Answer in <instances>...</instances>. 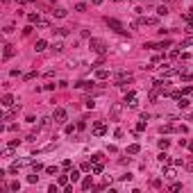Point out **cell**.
<instances>
[{
	"mask_svg": "<svg viewBox=\"0 0 193 193\" xmlns=\"http://www.w3.org/2000/svg\"><path fill=\"white\" fill-rule=\"evenodd\" d=\"M89 48H91L93 52H98V55H105L107 52V43L102 39H89Z\"/></svg>",
	"mask_w": 193,
	"mask_h": 193,
	"instance_id": "cell-1",
	"label": "cell"
},
{
	"mask_svg": "<svg viewBox=\"0 0 193 193\" xmlns=\"http://www.w3.org/2000/svg\"><path fill=\"white\" fill-rule=\"evenodd\" d=\"M105 23H107L109 27H112L114 32H118V34H125V25H123L121 20H116V18H109V16H107V18H105Z\"/></svg>",
	"mask_w": 193,
	"mask_h": 193,
	"instance_id": "cell-2",
	"label": "cell"
},
{
	"mask_svg": "<svg viewBox=\"0 0 193 193\" xmlns=\"http://www.w3.org/2000/svg\"><path fill=\"white\" fill-rule=\"evenodd\" d=\"M52 121H55L57 125H64V123L68 121V114H66V109L57 107V109H55V114H52Z\"/></svg>",
	"mask_w": 193,
	"mask_h": 193,
	"instance_id": "cell-3",
	"label": "cell"
},
{
	"mask_svg": "<svg viewBox=\"0 0 193 193\" xmlns=\"http://www.w3.org/2000/svg\"><path fill=\"white\" fill-rule=\"evenodd\" d=\"M91 134H93V136H105V134H107V123L96 121L93 127H91Z\"/></svg>",
	"mask_w": 193,
	"mask_h": 193,
	"instance_id": "cell-4",
	"label": "cell"
},
{
	"mask_svg": "<svg viewBox=\"0 0 193 193\" xmlns=\"http://www.w3.org/2000/svg\"><path fill=\"white\" fill-rule=\"evenodd\" d=\"M127 82H132V75H130V73L123 71V73H118V75H116V87H125Z\"/></svg>",
	"mask_w": 193,
	"mask_h": 193,
	"instance_id": "cell-5",
	"label": "cell"
},
{
	"mask_svg": "<svg viewBox=\"0 0 193 193\" xmlns=\"http://www.w3.org/2000/svg\"><path fill=\"white\" fill-rule=\"evenodd\" d=\"M125 105H130V107H136L139 102H136V93L134 91H127L125 93Z\"/></svg>",
	"mask_w": 193,
	"mask_h": 193,
	"instance_id": "cell-6",
	"label": "cell"
},
{
	"mask_svg": "<svg viewBox=\"0 0 193 193\" xmlns=\"http://www.w3.org/2000/svg\"><path fill=\"white\" fill-rule=\"evenodd\" d=\"M14 55H16L14 46H9V43H7V46H5V50H2V59H11Z\"/></svg>",
	"mask_w": 193,
	"mask_h": 193,
	"instance_id": "cell-7",
	"label": "cell"
},
{
	"mask_svg": "<svg viewBox=\"0 0 193 193\" xmlns=\"http://www.w3.org/2000/svg\"><path fill=\"white\" fill-rule=\"evenodd\" d=\"M157 161L161 164V166H168V164H170V155H168L166 150H161V155L157 157Z\"/></svg>",
	"mask_w": 193,
	"mask_h": 193,
	"instance_id": "cell-8",
	"label": "cell"
},
{
	"mask_svg": "<svg viewBox=\"0 0 193 193\" xmlns=\"http://www.w3.org/2000/svg\"><path fill=\"white\" fill-rule=\"evenodd\" d=\"M46 48H48V41H46V39H39V41L34 43V50H36V52H43Z\"/></svg>",
	"mask_w": 193,
	"mask_h": 193,
	"instance_id": "cell-9",
	"label": "cell"
},
{
	"mask_svg": "<svg viewBox=\"0 0 193 193\" xmlns=\"http://www.w3.org/2000/svg\"><path fill=\"white\" fill-rule=\"evenodd\" d=\"M0 105H2V107H14V98H11L9 93H5L2 100H0Z\"/></svg>",
	"mask_w": 193,
	"mask_h": 193,
	"instance_id": "cell-10",
	"label": "cell"
},
{
	"mask_svg": "<svg viewBox=\"0 0 193 193\" xmlns=\"http://www.w3.org/2000/svg\"><path fill=\"white\" fill-rule=\"evenodd\" d=\"M82 188H84V191H89V188H96L93 177H84V179H82Z\"/></svg>",
	"mask_w": 193,
	"mask_h": 193,
	"instance_id": "cell-11",
	"label": "cell"
},
{
	"mask_svg": "<svg viewBox=\"0 0 193 193\" xmlns=\"http://www.w3.org/2000/svg\"><path fill=\"white\" fill-rule=\"evenodd\" d=\"M164 177L166 179H175L177 177V170H175V168H166V170H164Z\"/></svg>",
	"mask_w": 193,
	"mask_h": 193,
	"instance_id": "cell-12",
	"label": "cell"
},
{
	"mask_svg": "<svg viewBox=\"0 0 193 193\" xmlns=\"http://www.w3.org/2000/svg\"><path fill=\"white\" fill-rule=\"evenodd\" d=\"M27 20H30L32 25H34V23H36V25H41V20H43V18H41L39 14H27Z\"/></svg>",
	"mask_w": 193,
	"mask_h": 193,
	"instance_id": "cell-13",
	"label": "cell"
},
{
	"mask_svg": "<svg viewBox=\"0 0 193 193\" xmlns=\"http://www.w3.org/2000/svg\"><path fill=\"white\" fill-rule=\"evenodd\" d=\"M127 152L130 155H139L141 152V146H139V143H132V146H127Z\"/></svg>",
	"mask_w": 193,
	"mask_h": 193,
	"instance_id": "cell-14",
	"label": "cell"
},
{
	"mask_svg": "<svg viewBox=\"0 0 193 193\" xmlns=\"http://www.w3.org/2000/svg\"><path fill=\"white\" fill-rule=\"evenodd\" d=\"M68 182H71V177H68V175H59V179H57V184H59V186H64V188L68 186Z\"/></svg>",
	"mask_w": 193,
	"mask_h": 193,
	"instance_id": "cell-15",
	"label": "cell"
},
{
	"mask_svg": "<svg viewBox=\"0 0 193 193\" xmlns=\"http://www.w3.org/2000/svg\"><path fill=\"white\" fill-rule=\"evenodd\" d=\"M188 105H191V100H188V98H184V96L177 100V107H179V109H186Z\"/></svg>",
	"mask_w": 193,
	"mask_h": 193,
	"instance_id": "cell-16",
	"label": "cell"
},
{
	"mask_svg": "<svg viewBox=\"0 0 193 193\" xmlns=\"http://www.w3.org/2000/svg\"><path fill=\"white\" fill-rule=\"evenodd\" d=\"M91 173H93V175H100V173H102V161H96V164H93V166H91Z\"/></svg>",
	"mask_w": 193,
	"mask_h": 193,
	"instance_id": "cell-17",
	"label": "cell"
},
{
	"mask_svg": "<svg viewBox=\"0 0 193 193\" xmlns=\"http://www.w3.org/2000/svg\"><path fill=\"white\" fill-rule=\"evenodd\" d=\"M75 87H77V89H91V87H93V82H89V80H82V82H77Z\"/></svg>",
	"mask_w": 193,
	"mask_h": 193,
	"instance_id": "cell-18",
	"label": "cell"
},
{
	"mask_svg": "<svg viewBox=\"0 0 193 193\" xmlns=\"http://www.w3.org/2000/svg\"><path fill=\"white\" fill-rule=\"evenodd\" d=\"M20 166H23V161H14V164L9 166V173H11V175H14V173H18V168H20Z\"/></svg>",
	"mask_w": 193,
	"mask_h": 193,
	"instance_id": "cell-19",
	"label": "cell"
},
{
	"mask_svg": "<svg viewBox=\"0 0 193 193\" xmlns=\"http://www.w3.org/2000/svg\"><path fill=\"white\" fill-rule=\"evenodd\" d=\"M96 77H98V80H107V77H109V73H107L105 68H100V71H96Z\"/></svg>",
	"mask_w": 193,
	"mask_h": 193,
	"instance_id": "cell-20",
	"label": "cell"
},
{
	"mask_svg": "<svg viewBox=\"0 0 193 193\" xmlns=\"http://www.w3.org/2000/svg\"><path fill=\"white\" fill-rule=\"evenodd\" d=\"M68 177H71V182H77V179H80V170H75V168H73L71 173H68Z\"/></svg>",
	"mask_w": 193,
	"mask_h": 193,
	"instance_id": "cell-21",
	"label": "cell"
},
{
	"mask_svg": "<svg viewBox=\"0 0 193 193\" xmlns=\"http://www.w3.org/2000/svg\"><path fill=\"white\" fill-rule=\"evenodd\" d=\"M159 148H161V150H168V148H170V141H168V139H159Z\"/></svg>",
	"mask_w": 193,
	"mask_h": 193,
	"instance_id": "cell-22",
	"label": "cell"
},
{
	"mask_svg": "<svg viewBox=\"0 0 193 193\" xmlns=\"http://www.w3.org/2000/svg\"><path fill=\"white\" fill-rule=\"evenodd\" d=\"M188 46H193V36H186V39L179 43V48H188Z\"/></svg>",
	"mask_w": 193,
	"mask_h": 193,
	"instance_id": "cell-23",
	"label": "cell"
},
{
	"mask_svg": "<svg viewBox=\"0 0 193 193\" xmlns=\"http://www.w3.org/2000/svg\"><path fill=\"white\" fill-rule=\"evenodd\" d=\"M52 32H55V34H59V36H68V30H66V27H55Z\"/></svg>",
	"mask_w": 193,
	"mask_h": 193,
	"instance_id": "cell-24",
	"label": "cell"
},
{
	"mask_svg": "<svg viewBox=\"0 0 193 193\" xmlns=\"http://www.w3.org/2000/svg\"><path fill=\"white\" fill-rule=\"evenodd\" d=\"M166 14H168V7L166 5H159L157 7V16H166Z\"/></svg>",
	"mask_w": 193,
	"mask_h": 193,
	"instance_id": "cell-25",
	"label": "cell"
},
{
	"mask_svg": "<svg viewBox=\"0 0 193 193\" xmlns=\"http://www.w3.org/2000/svg\"><path fill=\"white\" fill-rule=\"evenodd\" d=\"M52 14H55L57 18H64V16H66V9H61V7H57V9L52 11Z\"/></svg>",
	"mask_w": 193,
	"mask_h": 193,
	"instance_id": "cell-26",
	"label": "cell"
},
{
	"mask_svg": "<svg viewBox=\"0 0 193 193\" xmlns=\"http://www.w3.org/2000/svg\"><path fill=\"white\" fill-rule=\"evenodd\" d=\"M112 116H114V118L121 116V105H114V107H112Z\"/></svg>",
	"mask_w": 193,
	"mask_h": 193,
	"instance_id": "cell-27",
	"label": "cell"
},
{
	"mask_svg": "<svg viewBox=\"0 0 193 193\" xmlns=\"http://www.w3.org/2000/svg\"><path fill=\"white\" fill-rule=\"evenodd\" d=\"M32 170H34V173H39V170H46V168L41 166L39 161H32Z\"/></svg>",
	"mask_w": 193,
	"mask_h": 193,
	"instance_id": "cell-28",
	"label": "cell"
},
{
	"mask_svg": "<svg viewBox=\"0 0 193 193\" xmlns=\"http://www.w3.org/2000/svg\"><path fill=\"white\" fill-rule=\"evenodd\" d=\"M61 168H66V170H71V168H73V161H71V159H64V161H61Z\"/></svg>",
	"mask_w": 193,
	"mask_h": 193,
	"instance_id": "cell-29",
	"label": "cell"
},
{
	"mask_svg": "<svg viewBox=\"0 0 193 193\" xmlns=\"http://www.w3.org/2000/svg\"><path fill=\"white\" fill-rule=\"evenodd\" d=\"M57 170H59L57 166H46V173L48 175H57Z\"/></svg>",
	"mask_w": 193,
	"mask_h": 193,
	"instance_id": "cell-30",
	"label": "cell"
},
{
	"mask_svg": "<svg viewBox=\"0 0 193 193\" xmlns=\"http://www.w3.org/2000/svg\"><path fill=\"white\" fill-rule=\"evenodd\" d=\"M146 123H148V121H141V123H136V132H143V130H146Z\"/></svg>",
	"mask_w": 193,
	"mask_h": 193,
	"instance_id": "cell-31",
	"label": "cell"
},
{
	"mask_svg": "<svg viewBox=\"0 0 193 193\" xmlns=\"http://www.w3.org/2000/svg\"><path fill=\"white\" fill-rule=\"evenodd\" d=\"M191 93H193V87H184L182 89V96H191Z\"/></svg>",
	"mask_w": 193,
	"mask_h": 193,
	"instance_id": "cell-32",
	"label": "cell"
},
{
	"mask_svg": "<svg viewBox=\"0 0 193 193\" xmlns=\"http://www.w3.org/2000/svg\"><path fill=\"white\" fill-rule=\"evenodd\" d=\"M18 188H20V182H11L9 184V191H18Z\"/></svg>",
	"mask_w": 193,
	"mask_h": 193,
	"instance_id": "cell-33",
	"label": "cell"
},
{
	"mask_svg": "<svg viewBox=\"0 0 193 193\" xmlns=\"http://www.w3.org/2000/svg\"><path fill=\"white\" fill-rule=\"evenodd\" d=\"M64 132H66V134H73V132H75V125H66V127H64Z\"/></svg>",
	"mask_w": 193,
	"mask_h": 193,
	"instance_id": "cell-34",
	"label": "cell"
},
{
	"mask_svg": "<svg viewBox=\"0 0 193 193\" xmlns=\"http://www.w3.org/2000/svg\"><path fill=\"white\" fill-rule=\"evenodd\" d=\"M27 182H30V184H36V182H39V175H30V177H27Z\"/></svg>",
	"mask_w": 193,
	"mask_h": 193,
	"instance_id": "cell-35",
	"label": "cell"
},
{
	"mask_svg": "<svg viewBox=\"0 0 193 193\" xmlns=\"http://www.w3.org/2000/svg\"><path fill=\"white\" fill-rule=\"evenodd\" d=\"M91 161H93V164H96V161H102V155H100V152H96V155L91 157Z\"/></svg>",
	"mask_w": 193,
	"mask_h": 193,
	"instance_id": "cell-36",
	"label": "cell"
},
{
	"mask_svg": "<svg viewBox=\"0 0 193 193\" xmlns=\"http://www.w3.org/2000/svg\"><path fill=\"white\" fill-rule=\"evenodd\" d=\"M75 9H77V11H84V9H87V5H84V2H77Z\"/></svg>",
	"mask_w": 193,
	"mask_h": 193,
	"instance_id": "cell-37",
	"label": "cell"
},
{
	"mask_svg": "<svg viewBox=\"0 0 193 193\" xmlns=\"http://www.w3.org/2000/svg\"><path fill=\"white\" fill-rule=\"evenodd\" d=\"M179 188H182V184H179V182H175V184H170V191H179Z\"/></svg>",
	"mask_w": 193,
	"mask_h": 193,
	"instance_id": "cell-38",
	"label": "cell"
},
{
	"mask_svg": "<svg viewBox=\"0 0 193 193\" xmlns=\"http://www.w3.org/2000/svg\"><path fill=\"white\" fill-rule=\"evenodd\" d=\"M84 105H87V107H89V109H93V107H96V102H93V100H91V98H89V100H84Z\"/></svg>",
	"mask_w": 193,
	"mask_h": 193,
	"instance_id": "cell-39",
	"label": "cell"
},
{
	"mask_svg": "<svg viewBox=\"0 0 193 193\" xmlns=\"http://www.w3.org/2000/svg\"><path fill=\"white\" fill-rule=\"evenodd\" d=\"M52 50H55V52H61V50H64V46H61V43H55V46H52Z\"/></svg>",
	"mask_w": 193,
	"mask_h": 193,
	"instance_id": "cell-40",
	"label": "cell"
},
{
	"mask_svg": "<svg viewBox=\"0 0 193 193\" xmlns=\"http://www.w3.org/2000/svg\"><path fill=\"white\" fill-rule=\"evenodd\" d=\"M82 170H84V173H87V170H91V164L84 161V164H82Z\"/></svg>",
	"mask_w": 193,
	"mask_h": 193,
	"instance_id": "cell-41",
	"label": "cell"
},
{
	"mask_svg": "<svg viewBox=\"0 0 193 193\" xmlns=\"http://www.w3.org/2000/svg\"><path fill=\"white\" fill-rule=\"evenodd\" d=\"M121 179H123V182H130V179H132V175L125 173V175H121Z\"/></svg>",
	"mask_w": 193,
	"mask_h": 193,
	"instance_id": "cell-42",
	"label": "cell"
},
{
	"mask_svg": "<svg viewBox=\"0 0 193 193\" xmlns=\"http://www.w3.org/2000/svg\"><path fill=\"white\" fill-rule=\"evenodd\" d=\"M173 166H175V168H179V166H184V161H182V159H175Z\"/></svg>",
	"mask_w": 193,
	"mask_h": 193,
	"instance_id": "cell-43",
	"label": "cell"
},
{
	"mask_svg": "<svg viewBox=\"0 0 193 193\" xmlns=\"http://www.w3.org/2000/svg\"><path fill=\"white\" fill-rule=\"evenodd\" d=\"M2 32H5V34H11V32H14V25H7L5 30H2Z\"/></svg>",
	"mask_w": 193,
	"mask_h": 193,
	"instance_id": "cell-44",
	"label": "cell"
},
{
	"mask_svg": "<svg viewBox=\"0 0 193 193\" xmlns=\"http://www.w3.org/2000/svg\"><path fill=\"white\" fill-rule=\"evenodd\" d=\"M18 143H20L18 139H14V141H9V148H18Z\"/></svg>",
	"mask_w": 193,
	"mask_h": 193,
	"instance_id": "cell-45",
	"label": "cell"
},
{
	"mask_svg": "<svg viewBox=\"0 0 193 193\" xmlns=\"http://www.w3.org/2000/svg\"><path fill=\"white\" fill-rule=\"evenodd\" d=\"M188 32H193V20H188Z\"/></svg>",
	"mask_w": 193,
	"mask_h": 193,
	"instance_id": "cell-46",
	"label": "cell"
},
{
	"mask_svg": "<svg viewBox=\"0 0 193 193\" xmlns=\"http://www.w3.org/2000/svg\"><path fill=\"white\" fill-rule=\"evenodd\" d=\"M91 2L93 5H102V0H91Z\"/></svg>",
	"mask_w": 193,
	"mask_h": 193,
	"instance_id": "cell-47",
	"label": "cell"
},
{
	"mask_svg": "<svg viewBox=\"0 0 193 193\" xmlns=\"http://www.w3.org/2000/svg\"><path fill=\"white\" fill-rule=\"evenodd\" d=\"M188 150H193V141H188Z\"/></svg>",
	"mask_w": 193,
	"mask_h": 193,
	"instance_id": "cell-48",
	"label": "cell"
},
{
	"mask_svg": "<svg viewBox=\"0 0 193 193\" xmlns=\"http://www.w3.org/2000/svg\"><path fill=\"white\" fill-rule=\"evenodd\" d=\"M25 2H36V0H25Z\"/></svg>",
	"mask_w": 193,
	"mask_h": 193,
	"instance_id": "cell-49",
	"label": "cell"
},
{
	"mask_svg": "<svg viewBox=\"0 0 193 193\" xmlns=\"http://www.w3.org/2000/svg\"><path fill=\"white\" fill-rule=\"evenodd\" d=\"M114 2H121V0H114Z\"/></svg>",
	"mask_w": 193,
	"mask_h": 193,
	"instance_id": "cell-50",
	"label": "cell"
}]
</instances>
